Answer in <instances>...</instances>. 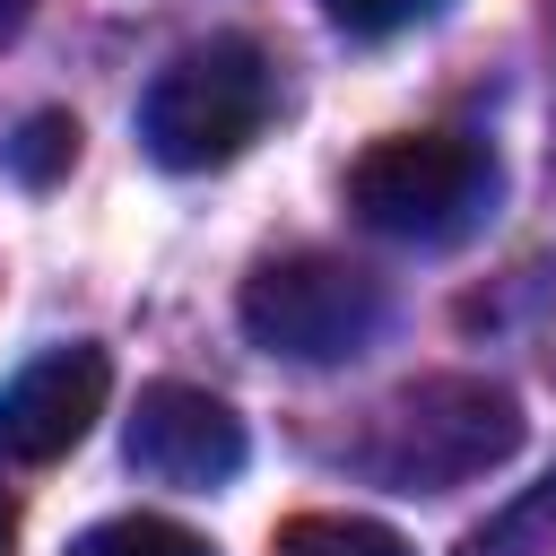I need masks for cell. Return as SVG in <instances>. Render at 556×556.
Segmentation results:
<instances>
[{
  "label": "cell",
  "mask_w": 556,
  "mask_h": 556,
  "mask_svg": "<svg viewBox=\"0 0 556 556\" xmlns=\"http://www.w3.org/2000/svg\"><path fill=\"white\" fill-rule=\"evenodd\" d=\"M513 452H521V400H513L504 382H486V374L400 382V391L374 408L365 443H356V460H365L382 486H400V495H452V486L486 478V469L513 460Z\"/></svg>",
  "instance_id": "obj_1"
},
{
  "label": "cell",
  "mask_w": 556,
  "mask_h": 556,
  "mask_svg": "<svg viewBox=\"0 0 556 556\" xmlns=\"http://www.w3.org/2000/svg\"><path fill=\"white\" fill-rule=\"evenodd\" d=\"M269 104H278L269 52L252 35H208V43H182L148 78L139 139H148V156L165 174H217L269 130Z\"/></svg>",
  "instance_id": "obj_2"
},
{
  "label": "cell",
  "mask_w": 556,
  "mask_h": 556,
  "mask_svg": "<svg viewBox=\"0 0 556 556\" xmlns=\"http://www.w3.org/2000/svg\"><path fill=\"white\" fill-rule=\"evenodd\" d=\"M348 208L391 243H452L495 208V156L469 130H400L348 165Z\"/></svg>",
  "instance_id": "obj_3"
},
{
  "label": "cell",
  "mask_w": 556,
  "mask_h": 556,
  "mask_svg": "<svg viewBox=\"0 0 556 556\" xmlns=\"http://www.w3.org/2000/svg\"><path fill=\"white\" fill-rule=\"evenodd\" d=\"M235 313H243V339L287 365H348L382 330V278L339 252H278L243 278Z\"/></svg>",
  "instance_id": "obj_4"
},
{
  "label": "cell",
  "mask_w": 556,
  "mask_h": 556,
  "mask_svg": "<svg viewBox=\"0 0 556 556\" xmlns=\"http://www.w3.org/2000/svg\"><path fill=\"white\" fill-rule=\"evenodd\" d=\"M104 391H113L104 348H87V339L43 348L35 365H17V374L0 382V460L43 469V460L78 452V443H87V426L104 417Z\"/></svg>",
  "instance_id": "obj_5"
},
{
  "label": "cell",
  "mask_w": 556,
  "mask_h": 556,
  "mask_svg": "<svg viewBox=\"0 0 556 556\" xmlns=\"http://www.w3.org/2000/svg\"><path fill=\"white\" fill-rule=\"evenodd\" d=\"M130 469L156 478V486H226L243 469V417L200 391V382H148L139 408H130V434H122Z\"/></svg>",
  "instance_id": "obj_6"
},
{
  "label": "cell",
  "mask_w": 556,
  "mask_h": 556,
  "mask_svg": "<svg viewBox=\"0 0 556 556\" xmlns=\"http://www.w3.org/2000/svg\"><path fill=\"white\" fill-rule=\"evenodd\" d=\"M452 556H556V469L539 486H521L504 513H486Z\"/></svg>",
  "instance_id": "obj_7"
},
{
  "label": "cell",
  "mask_w": 556,
  "mask_h": 556,
  "mask_svg": "<svg viewBox=\"0 0 556 556\" xmlns=\"http://www.w3.org/2000/svg\"><path fill=\"white\" fill-rule=\"evenodd\" d=\"M269 556H408V539L365 513H295V521H278Z\"/></svg>",
  "instance_id": "obj_8"
},
{
  "label": "cell",
  "mask_w": 556,
  "mask_h": 556,
  "mask_svg": "<svg viewBox=\"0 0 556 556\" xmlns=\"http://www.w3.org/2000/svg\"><path fill=\"white\" fill-rule=\"evenodd\" d=\"M70 556H208V539L182 530V521H165V513H122V521L78 530Z\"/></svg>",
  "instance_id": "obj_9"
},
{
  "label": "cell",
  "mask_w": 556,
  "mask_h": 556,
  "mask_svg": "<svg viewBox=\"0 0 556 556\" xmlns=\"http://www.w3.org/2000/svg\"><path fill=\"white\" fill-rule=\"evenodd\" d=\"M70 156H78V122H70V113H35V122L9 139V174H17V182H61Z\"/></svg>",
  "instance_id": "obj_10"
},
{
  "label": "cell",
  "mask_w": 556,
  "mask_h": 556,
  "mask_svg": "<svg viewBox=\"0 0 556 556\" xmlns=\"http://www.w3.org/2000/svg\"><path fill=\"white\" fill-rule=\"evenodd\" d=\"M321 9H330V26H348V35H400V26L434 17L443 0H321Z\"/></svg>",
  "instance_id": "obj_11"
},
{
  "label": "cell",
  "mask_w": 556,
  "mask_h": 556,
  "mask_svg": "<svg viewBox=\"0 0 556 556\" xmlns=\"http://www.w3.org/2000/svg\"><path fill=\"white\" fill-rule=\"evenodd\" d=\"M17 547V504H9V486H0V556Z\"/></svg>",
  "instance_id": "obj_12"
},
{
  "label": "cell",
  "mask_w": 556,
  "mask_h": 556,
  "mask_svg": "<svg viewBox=\"0 0 556 556\" xmlns=\"http://www.w3.org/2000/svg\"><path fill=\"white\" fill-rule=\"evenodd\" d=\"M35 0H0V35H17V17H26Z\"/></svg>",
  "instance_id": "obj_13"
}]
</instances>
